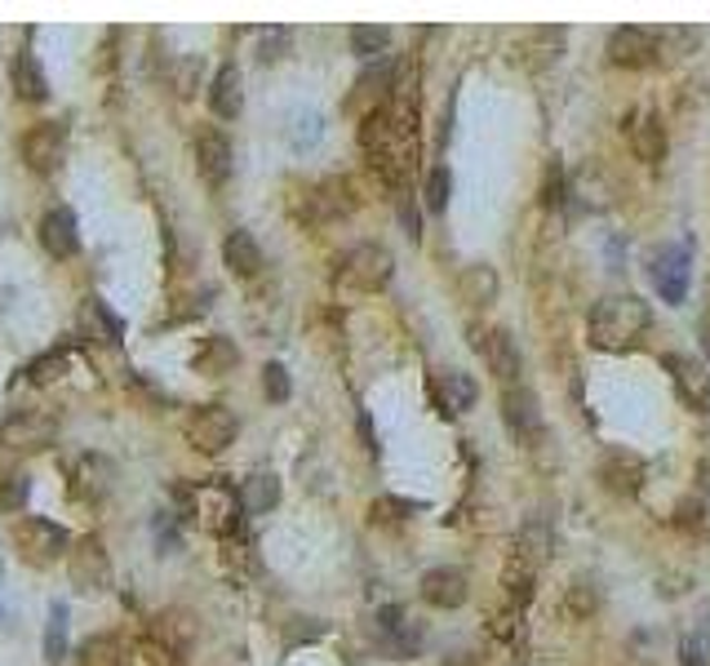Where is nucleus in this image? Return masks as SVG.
<instances>
[{
  "instance_id": "37998d69",
  "label": "nucleus",
  "mask_w": 710,
  "mask_h": 666,
  "mask_svg": "<svg viewBox=\"0 0 710 666\" xmlns=\"http://www.w3.org/2000/svg\"><path fill=\"white\" fill-rule=\"evenodd\" d=\"M63 370H67V356H63V352H50V356H41L28 374H32V383H54Z\"/></svg>"
},
{
  "instance_id": "ea45409f",
  "label": "nucleus",
  "mask_w": 710,
  "mask_h": 666,
  "mask_svg": "<svg viewBox=\"0 0 710 666\" xmlns=\"http://www.w3.org/2000/svg\"><path fill=\"white\" fill-rule=\"evenodd\" d=\"M595 604H599V595H595V586L577 577V582L568 586V613H573V617H591V613H595Z\"/></svg>"
},
{
  "instance_id": "473e14b6",
  "label": "nucleus",
  "mask_w": 710,
  "mask_h": 666,
  "mask_svg": "<svg viewBox=\"0 0 710 666\" xmlns=\"http://www.w3.org/2000/svg\"><path fill=\"white\" fill-rule=\"evenodd\" d=\"M63 657H67V604L54 600L50 604V622H45V662L63 666Z\"/></svg>"
},
{
  "instance_id": "dca6fc26",
  "label": "nucleus",
  "mask_w": 710,
  "mask_h": 666,
  "mask_svg": "<svg viewBox=\"0 0 710 666\" xmlns=\"http://www.w3.org/2000/svg\"><path fill=\"white\" fill-rule=\"evenodd\" d=\"M196 169H200V178H205L209 187H222V183L231 178V138H227L222 129L205 125V129L196 134Z\"/></svg>"
},
{
  "instance_id": "cd10ccee",
  "label": "nucleus",
  "mask_w": 710,
  "mask_h": 666,
  "mask_svg": "<svg viewBox=\"0 0 710 666\" xmlns=\"http://www.w3.org/2000/svg\"><path fill=\"white\" fill-rule=\"evenodd\" d=\"M275 502H280V480H275L271 471L249 476V480L240 485V511H244V516H267V511H275Z\"/></svg>"
},
{
  "instance_id": "20e7f679",
  "label": "nucleus",
  "mask_w": 710,
  "mask_h": 666,
  "mask_svg": "<svg viewBox=\"0 0 710 666\" xmlns=\"http://www.w3.org/2000/svg\"><path fill=\"white\" fill-rule=\"evenodd\" d=\"M236 436H240V418L222 405H200L187 418V445L196 454H222L236 445Z\"/></svg>"
},
{
  "instance_id": "e433bc0d",
  "label": "nucleus",
  "mask_w": 710,
  "mask_h": 666,
  "mask_svg": "<svg viewBox=\"0 0 710 666\" xmlns=\"http://www.w3.org/2000/svg\"><path fill=\"white\" fill-rule=\"evenodd\" d=\"M289 41H293V32H289V28H262V32H258V59H262V63L284 59Z\"/></svg>"
},
{
  "instance_id": "2f4dec72",
  "label": "nucleus",
  "mask_w": 710,
  "mask_h": 666,
  "mask_svg": "<svg viewBox=\"0 0 710 666\" xmlns=\"http://www.w3.org/2000/svg\"><path fill=\"white\" fill-rule=\"evenodd\" d=\"M107 485H112V462H107V458H94V454L81 458V467H76V493L94 502V498L107 493Z\"/></svg>"
},
{
  "instance_id": "aec40b11",
  "label": "nucleus",
  "mask_w": 710,
  "mask_h": 666,
  "mask_svg": "<svg viewBox=\"0 0 710 666\" xmlns=\"http://www.w3.org/2000/svg\"><path fill=\"white\" fill-rule=\"evenodd\" d=\"M191 502H200L205 524H209V529H218V533H231V529H236V520H240V493H231V489H222V485H205V489H196V493H191Z\"/></svg>"
},
{
  "instance_id": "c9c22d12",
  "label": "nucleus",
  "mask_w": 710,
  "mask_h": 666,
  "mask_svg": "<svg viewBox=\"0 0 710 666\" xmlns=\"http://www.w3.org/2000/svg\"><path fill=\"white\" fill-rule=\"evenodd\" d=\"M387 45H391L387 28H351V50L361 59H378V54H387Z\"/></svg>"
},
{
  "instance_id": "58836bf2",
  "label": "nucleus",
  "mask_w": 710,
  "mask_h": 666,
  "mask_svg": "<svg viewBox=\"0 0 710 666\" xmlns=\"http://www.w3.org/2000/svg\"><path fill=\"white\" fill-rule=\"evenodd\" d=\"M28 493H32L28 476H0V511H19L28 502Z\"/></svg>"
},
{
  "instance_id": "9d476101",
  "label": "nucleus",
  "mask_w": 710,
  "mask_h": 666,
  "mask_svg": "<svg viewBox=\"0 0 710 666\" xmlns=\"http://www.w3.org/2000/svg\"><path fill=\"white\" fill-rule=\"evenodd\" d=\"M688 267H692V258H688V244H661V249L652 253V262H648V275H652V284H657L661 302L679 306V302L688 298Z\"/></svg>"
},
{
  "instance_id": "b1692460",
  "label": "nucleus",
  "mask_w": 710,
  "mask_h": 666,
  "mask_svg": "<svg viewBox=\"0 0 710 666\" xmlns=\"http://www.w3.org/2000/svg\"><path fill=\"white\" fill-rule=\"evenodd\" d=\"M209 112L222 116V121H236L244 112V90H240V72L236 67H222L209 81Z\"/></svg>"
},
{
  "instance_id": "72a5a7b5",
  "label": "nucleus",
  "mask_w": 710,
  "mask_h": 666,
  "mask_svg": "<svg viewBox=\"0 0 710 666\" xmlns=\"http://www.w3.org/2000/svg\"><path fill=\"white\" fill-rule=\"evenodd\" d=\"M240 361V352L227 343V339H209L205 347H200V356H196V370L200 374H222V370H231Z\"/></svg>"
},
{
  "instance_id": "f8f14e48",
  "label": "nucleus",
  "mask_w": 710,
  "mask_h": 666,
  "mask_svg": "<svg viewBox=\"0 0 710 666\" xmlns=\"http://www.w3.org/2000/svg\"><path fill=\"white\" fill-rule=\"evenodd\" d=\"M351 209H355V187L346 178H324L306 191L302 218L306 222H333V218H346Z\"/></svg>"
},
{
  "instance_id": "5701e85b",
  "label": "nucleus",
  "mask_w": 710,
  "mask_h": 666,
  "mask_svg": "<svg viewBox=\"0 0 710 666\" xmlns=\"http://www.w3.org/2000/svg\"><path fill=\"white\" fill-rule=\"evenodd\" d=\"M476 396H480V387H476V378L462 374V370H449V374L436 378V400H440V409H445L449 418H453V414H467V409L476 405Z\"/></svg>"
},
{
  "instance_id": "7ed1b4c3",
  "label": "nucleus",
  "mask_w": 710,
  "mask_h": 666,
  "mask_svg": "<svg viewBox=\"0 0 710 666\" xmlns=\"http://www.w3.org/2000/svg\"><path fill=\"white\" fill-rule=\"evenodd\" d=\"M396 275V258H391V249L387 244H374V240H365V244H355V249H346L342 253V262H337V293H378L387 280Z\"/></svg>"
},
{
  "instance_id": "f03ea898",
  "label": "nucleus",
  "mask_w": 710,
  "mask_h": 666,
  "mask_svg": "<svg viewBox=\"0 0 710 666\" xmlns=\"http://www.w3.org/2000/svg\"><path fill=\"white\" fill-rule=\"evenodd\" d=\"M652 324V311L639 293H604L586 315V339L599 352H635Z\"/></svg>"
},
{
  "instance_id": "f3484780",
  "label": "nucleus",
  "mask_w": 710,
  "mask_h": 666,
  "mask_svg": "<svg viewBox=\"0 0 710 666\" xmlns=\"http://www.w3.org/2000/svg\"><path fill=\"white\" fill-rule=\"evenodd\" d=\"M666 370H670V378H675L679 400H683L688 409L706 414V409H710V374H706V365L692 361V356H666Z\"/></svg>"
},
{
  "instance_id": "1a4fd4ad",
  "label": "nucleus",
  "mask_w": 710,
  "mask_h": 666,
  "mask_svg": "<svg viewBox=\"0 0 710 666\" xmlns=\"http://www.w3.org/2000/svg\"><path fill=\"white\" fill-rule=\"evenodd\" d=\"M657 59H661V32H652V28H617L608 37V63L613 67L639 72V67H652Z\"/></svg>"
},
{
  "instance_id": "c756f323",
  "label": "nucleus",
  "mask_w": 710,
  "mask_h": 666,
  "mask_svg": "<svg viewBox=\"0 0 710 666\" xmlns=\"http://www.w3.org/2000/svg\"><path fill=\"white\" fill-rule=\"evenodd\" d=\"M14 90H19L23 103H45V94H50V81H45L41 63H36L28 50L14 59Z\"/></svg>"
},
{
  "instance_id": "6e6552de",
  "label": "nucleus",
  "mask_w": 710,
  "mask_h": 666,
  "mask_svg": "<svg viewBox=\"0 0 710 666\" xmlns=\"http://www.w3.org/2000/svg\"><path fill=\"white\" fill-rule=\"evenodd\" d=\"M59 436V418L41 414V409H19L0 423V445L6 449H19V454H32V449H45L54 445Z\"/></svg>"
},
{
  "instance_id": "6ab92c4d",
  "label": "nucleus",
  "mask_w": 710,
  "mask_h": 666,
  "mask_svg": "<svg viewBox=\"0 0 710 666\" xmlns=\"http://www.w3.org/2000/svg\"><path fill=\"white\" fill-rule=\"evenodd\" d=\"M41 244L50 258H72L81 249V231H76V214L67 205H54L41 214Z\"/></svg>"
},
{
  "instance_id": "f257e3e1",
  "label": "nucleus",
  "mask_w": 710,
  "mask_h": 666,
  "mask_svg": "<svg viewBox=\"0 0 710 666\" xmlns=\"http://www.w3.org/2000/svg\"><path fill=\"white\" fill-rule=\"evenodd\" d=\"M361 147L369 156V169L387 187L405 191L414 178V165H418V107H414V98L396 90L387 103H378L361 125Z\"/></svg>"
},
{
  "instance_id": "4be33fe9",
  "label": "nucleus",
  "mask_w": 710,
  "mask_h": 666,
  "mask_svg": "<svg viewBox=\"0 0 710 666\" xmlns=\"http://www.w3.org/2000/svg\"><path fill=\"white\" fill-rule=\"evenodd\" d=\"M599 480H604L608 493H639V485H644V462H639L635 454H626V449H613V454L599 462Z\"/></svg>"
},
{
  "instance_id": "a19ab883",
  "label": "nucleus",
  "mask_w": 710,
  "mask_h": 666,
  "mask_svg": "<svg viewBox=\"0 0 710 666\" xmlns=\"http://www.w3.org/2000/svg\"><path fill=\"white\" fill-rule=\"evenodd\" d=\"M542 205H546V209L564 205V165H560V160H551V165H546V183H542Z\"/></svg>"
},
{
  "instance_id": "c85d7f7f",
  "label": "nucleus",
  "mask_w": 710,
  "mask_h": 666,
  "mask_svg": "<svg viewBox=\"0 0 710 666\" xmlns=\"http://www.w3.org/2000/svg\"><path fill=\"white\" fill-rule=\"evenodd\" d=\"M560 50H564V28H533L529 37H524V67H551L555 59H560Z\"/></svg>"
},
{
  "instance_id": "4c0bfd02",
  "label": "nucleus",
  "mask_w": 710,
  "mask_h": 666,
  "mask_svg": "<svg viewBox=\"0 0 710 666\" xmlns=\"http://www.w3.org/2000/svg\"><path fill=\"white\" fill-rule=\"evenodd\" d=\"M262 387H267V400H271V405H284V400L293 396V383H289L284 365H275V361L262 370Z\"/></svg>"
},
{
  "instance_id": "7c9ffc66",
  "label": "nucleus",
  "mask_w": 710,
  "mask_h": 666,
  "mask_svg": "<svg viewBox=\"0 0 710 666\" xmlns=\"http://www.w3.org/2000/svg\"><path fill=\"white\" fill-rule=\"evenodd\" d=\"M573 196H577V205L582 209H608L613 205V187L604 183V174L595 169V165H586L577 178H573V187H568Z\"/></svg>"
},
{
  "instance_id": "de8ad7c7",
  "label": "nucleus",
  "mask_w": 710,
  "mask_h": 666,
  "mask_svg": "<svg viewBox=\"0 0 710 666\" xmlns=\"http://www.w3.org/2000/svg\"><path fill=\"white\" fill-rule=\"evenodd\" d=\"M400 222H405L409 240H418V236H422V218H418V209L409 205V196H400Z\"/></svg>"
},
{
  "instance_id": "c03bdc74",
  "label": "nucleus",
  "mask_w": 710,
  "mask_h": 666,
  "mask_svg": "<svg viewBox=\"0 0 710 666\" xmlns=\"http://www.w3.org/2000/svg\"><path fill=\"white\" fill-rule=\"evenodd\" d=\"M679 666H710V639L701 635V639H683L679 644Z\"/></svg>"
},
{
  "instance_id": "4468645a",
  "label": "nucleus",
  "mask_w": 710,
  "mask_h": 666,
  "mask_svg": "<svg viewBox=\"0 0 710 666\" xmlns=\"http://www.w3.org/2000/svg\"><path fill=\"white\" fill-rule=\"evenodd\" d=\"M622 125H626V138H630L635 160H644V165L666 160V125H661V116H657V112L639 107V112H630Z\"/></svg>"
},
{
  "instance_id": "39448f33",
  "label": "nucleus",
  "mask_w": 710,
  "mask_h": 666,
  "mask_svg": "<svg viewBox=\"0 0 710 666\" xmlns=\"http://www.w3.org/2000/svg\"><path fill=\"white\" fill-rule=\"evenodd\" d=\"M502 418H507L511 436L524 449H542L546 445V414H542V400L529 387H507L502 392Z\"/></svg>"
},
{
  "instance_id": "0eeeda50",
  "label": "nucleus",
  "mask_w": 710,
  "mask_h": 666,
  "mask_svg": "<svg viewBox=\"0 0 710 666\" xmlns=\"http://www.w3.org/2000/svg\"><path fill=\"white\" fill-rule=\"evenodd\" d=\"M14 542H19V551H23V560H28V564H50V560H59V555L72 547L67 529H63V524H54V520H45V516H28V520H19Z\"/></svg>"
},
{
  "instance_id": "2eb2a0df",
  "label": "nucleus",
  "mask_w": 710,
  "mask_h": 666,
  "mask_svg": "<svg viewBox=\"0 0 710 666\" xmlns=\"http://www.w3.org/2000/svg\"><path fill=\"white\" fill-rule=\"evenodd\" d=\"M72 582L85 595H98V591L112 586V560H107L98 538H81V547L72 551Z\"/></svg>"
},
{
  "instance_id": "393cba45",
  "label": "nucleus",
  "mask_w": 710,
  "mask_h": 666,
  "mask_svg": "<svg viewBox=\"0 0 710 666\" xmlns=\"http://www.w3.org/2000/svg\"><path fill=\"white\" fill-rule=\"evenodd\" d=\"M81 333H90L94 343H121L125 320H121L103 298H90V302H85V311H81Z\"/></svg>"
},
{
  "instance_id": "f704fd0d",
  "label": "nucleus",
  "mask_w": 710,
  "mask_h": 666,
  "mask_svg": "<svg viewBox=\"0 0 710 666\" xmlns=\"http://www.w3.org/2000/svg\"><path fill=\"white\" fill-rule=\"evenodd\" d=\"M449 191H453V174H449V165H436V169L427 174V187H422L427 209H431V214H445V209H449Z\"/></svg>"
},
{
  "instance_id": "a18cd8bd",
  "label": "nucleus",
  "mask_w": 710,
  "mask_h": 666,
  "mask_svg": "<svg viewBox=\"0 0 710 666\" xmlns=\"http://www.w3.org/2000/svg\"><path fill=\"white\" fill-rule=\"evenodd\" d=\"M315 138H320V116H315V112L297 116V129H293V147H311Z\"/></svg>"
},
{
  "instance_id": "49530a36",
  "label": "nucleus",
  "mask_w": 710,
  "mask_h": 666,
  "mask_svg": "<svg viewBox=\"0 0 710 666\" xmlns=\"http://www.w3.org/2000/svg\"><path fill=\"white\" fill-rule=\"evenodd\" d=\"M152 524H156V538H160V551H165V555H169V551H178V533H174V524H169V511H160V516H156Z\"/></svg>"
},
{
  "instance_id": "a211bd4d",
  "label": "nucleus",
  "mask_w": 710,
  "mask_h": 666,
  "mask_svg": "<svg viewBox=\"0 0 710 666\" xmlns=\"http://www.w3.org/2000/svg\"><path fill=\"white\" fill-rule=\"evenodd\" d=\"M418 591H422V600H427L431 608H462V604H467V595H471L467 573H462V569H449V564L427 569Z\"/></svg>"
},
{
  "instance_id": "bb28decb",
  "label": "nucleus",
  "mask_w": 710,
  "mask_h": 666,
  "mask_svg": "<svg viewBox=\"0 0 710 666\" xmlns=\"http://www.w3.org/2000/svg\"><path fill=\"white\" fill-rule=\"evenodd\" d=\"M458 293H462V302H471V306H489V302L498 298V271H493L489 262H471V267L458 275Z\"/></svg>"
},
{
  "instance_id": "79ce46f5",
  "label": "nucleus",
  "mask_w": 710,
  "mask_h": 666,
  "mask_svg": "<svg viewBox=\"0 0 710 666\" xmlns=\"http://www.w3.org/2000/svg\"><path fill=\"white\" fill-rule=\"evenodd\" d=\"M414 511H422V502H409V498H378L374 502V520H405Z\"/></svg>"
},
{
  "instance_id": "412c9836",
  "label": "nucleus",
  "mask_w": 710,
  "mask_h": 666,
  "mask_svg": "<svg viewBox=\"0 0 710 666\" xmlns=\"http://www.w3.org/2000/svg\"><path fill=\"white\" fill-rule=\"evenodd\" d=\"M546 555H551V529H546L542 520H529V524L515 533L507 564H520V569H529V573H537V569L546 564Z\"/></svg>"
},
{
  "instance_id": "9b49d317",
  "label": "nucleus",
  "mask_w": 710,
  "mask_h": 666,
  "mask_svg": "<svg viewBox=\"0 0 710 666\" xmlns=\"http://www.w3.org/2000/svg\"><path fill=\"white\" fill-rule=\"evenodd\" d=\"M476 339V352L484 356V365H489V374L502 383V387H515V378H520V370H524V361H520V347H515V339L507 329H489V333H471Z\"/></svg>"
},
{
  "instance_id": "ddd939ff",
  "label": "nucleus",
  "mask_w": 710,
  "mask_h": 666,
  "mask_svg": "<svg viewBox=\"0 0 710 666\" xmlns=\"http://www.w3.org/2000/svg\"><path fill=\"white\" fill-rule=\"evenodd\" d=\"M378 644L391 657H414L422 648V626L400 604H387V608H378Z\"/></svg>"
},
{
  "instance_id": "a878e982",
  "label": "nucleus",
  "mask_w": 710,
  "mask_h": 666,
  "mask_svg": "<svg viewBox=\"0 0 710 666\" xmlns=\"http://www.w3.org/2000/svg\"><path fill=\"white\" fill-rule=\"evenodd\" d=\"M222 258H227V267H231L236 275H258V271H262V249H258V240H253L244 227H236V231L222 240Z\"/></svg>"
},
{
  "instance_id": "423d86ee",
  "label": "nucleus",
  "mask_w": 710,
  "mask_h": 666,
  "mask_svg": "<svg viewBox=\"0 0 710 666\" xmlns=\"http://www.w3.org/2000/svg\"><path fill=\"white\" fill-rule=\"evenodd\" d=\"M19 152H23V160H28L32 174H59L63 160H67V125H63V121H41V125H32V129L23 134V143H19Z\"/></svg>"
}]
</instances>
